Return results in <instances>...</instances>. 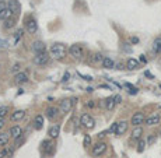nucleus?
I'll list each match as a JSON object with an SVG mask.
<instances>
[{
  "label": "nucleus",
  "instance_id": "nucleus-1",
  "mask_svg": "<svg viewBox=\"0 0 161 158\" xmlns=\"http://www.w3.org/2000/svg\"><path fill=\"white\" fill-rule=\"evenodd\" d=\"M67 52H69V50H67L66 45H63V43H53L49 49L51 57H53L55 60H62L63 57L67 55Z\"/></svg>",
  "mask_w": 161,
  "mask_h": 158
},
{
  "label": "nucleus",
  "instance_id": "nucleus-2",
  "mask_svg": "<svg viewBox=\"0 0 161 158\" xmlns=\"http://www.w3.org/2000/svg\"><path fill=\"white\" fill-rule=\"evenodd\" d=\"M77 101V98H65L59 104V111L60 113H69L73 108V104Z\"/></svg>",
  "mask_w": 161,
  "mask_h": 158
},
{
  "label": "nucleus",
  "instance_id": "nucleus-3",
  "mask_svg": "<svg viewBox=\"0 0 161 158\" xmlns=\"http://www.w3.org/2000/svg\"><path fill=\"white\" fill-rule=\"evenodd\" d=\"M80 123H81L83 127L88 129V130H91V129L95 127V120H94V118H92L90 113H83L81 116H80Z\"/></svg>",
  "mask_w": 161,
  "mask_h": 158
},
{
  "label": "nucleus",
  "instance_id": "nucleus-4",
  "mask_svg": "<svg viewBox=\"0 0 161 158\" xmlns=\"http://www.w3.org/2000/svg\"><path fill=\"white\" fill-rule=\"evenodd\" d=\"M107 143L105 141H98L95 143V144L92 145V150H91V154L92 157H99V155H102L104 152L107 151Z\"/></svg>",
  "mask_w": 161,
  "mask_h": 158
},
{
  "label": "nucleus",
  "instance_id": "nucleus-5",
  "mask_svg": "<svg viewBox=\"0 0 161 158\" xmlns=\"http://www.w3.org/2000/svg\"><path fill=\"white\" fill-rule=\"evenodd\" d=\"M69 55L73 57V59L76 60H80L83 57V55H84V52H83V48L80 45H77V43H74V45H70L69 48Z\"/></svg>",
  "mask_w": 161,
  "mask_h": 158
},
{
  "label": "nucleus",
  "instance_id": "nucleus-6",
  "mask_svg": "<svg viewBox=\"0 0 161 158\" xmlns=\"http://www.w3.org/2000/svg\"><path fill=\"white\" fill-rule=\"evenodd\" d=\"M49 59H51L49 53L42 52V53H38V55L34 56V63H35L36 66H45V64H48Z\"/></svg>",
  "mask_w": 161,
  "mask_h": 158
},
{
  "label": "nucleus",
  "instance_id": "nucleus-7",
  "mask_svg": "<svg viewBox=\"0 0 161 158\" xmlns=\"http://www.w3.org/2000/svg\"><path fill=\"white\" fill-rule=\"evenodd\" d=\"M31 50H32L35 55L46 52V45L42 42V41H34V42L31 43Z\"/></svg>",
  "mask_w": 161,
  "mask_h": 158
},
{
  "label": "nucleus",
  "instance_id": "nucleus-8",
  "mask_svg": "<svg viewBox=\"0 0 161 158\" xmlns=\"http://www.w3.org/2000/svg\"><path fill=\"white\" fill-rule=\"evenodd\" d=\"M144 122H146V116H144V113L143 112H136L135 115L132 116V120H130V123L133 126H140Z\"/></svg>",
  "mask_w": 161,
  "mask_h": 158
},
{
  "label": "nucleus",
  "instance_id": "nucleus-9",
  "mask_svg": "<svg viewBox=\"0 0 161 158\" xmlns=\"http://www.w3.org/2000/svg\"><path fill=\"white\" fill-rule=\"evenodd\" d=\"M25 31L28 34H35L36 31H38V24H36V21L34 20V18H28V20H27Z\"/></svg>",
  "mask_w": 161,
  "mask_h": 158
},
{
  "label": "nucleus",
  "instance_id": "nucleus-10",
  "mask_svg": "<svg viewBox=\"0 0 161 158\" xmlns=\"http://www.w3.org/2000/svg\"><path fill=\"white\" fill-rule=\"evenodd\" d=\"M24 116H25V111H23V109H17V111H14V112H11V122H20V120H23Z\"/></svg>",
  "mask_w": 161,
  "mask_h": 158
},
{
  "label": "nucleus",
  "instance_id": "nucleus-11",
  "mask_svg": "<svg viewBox=\"0 0 161 158\" xmlns=\"http://www.w3.org/2000/svg\"><path fill=\"white\" fill-rule=\"evenodd\" d=\"M14 81L17 84H25V83H28V74L25 72L17 73V74H14Z\"/></svg>",
  "mask_w": 161,
  "mask_h": 158
},
{
  "label": "nucleus",
  "instance_id": "nucleus-12",
  "mask_svg": "<svg viewBox=\"0 0 161 158\" xmlns=\"http://www.w3.org/2000/svg\"><path fill=\"white\" fill-rule=\"evenodd\" d=\"M128 126H129V123L126 122V120H122V122H118V127H116L115 134H116V136H122V134H125V133H126V130H128Z\"/></svg>",
  "mask_w": 161,
  "mask_h": 158
},
{
  "label": "nucleus",
  "instance_id": "nucleus-13",
  "mask_svg": "<svg viewBox=\"0 0 161 158\" xmlns=\"http://www.w3.org/2000/svg\"><path fill=\"white\" fill-rule=\"evenodd\" d=\"M160 120H161L160 115L155 113V115H151V116H148V118H146V125L147 126H155V125L160 123Z\"/></svg>",
  "mask_w": 161,
  "mask_h": 158
},
{
  "label": "nucleus",
  "instance_id": "nucleus-14",
  "mask_svg": "<svg viewBox=\"0 0 161 158\" xmlns=\"http://www.w3.org/2000/svg\"><path fill=\"white\" fill-rule=\"evenodd\" d=\"M51 138H58L60 134V126L59 125H53L49 127V132H48Z\"/></svg>",
  "mask_w": 161,
  "mask_h": 158
},
{
  "label": "nucleus",
  "instance_id": "nucleus-15",
  "mask_svg": "<svg viewBox=\"0 0 161 158\" xmlns=\"http://www.w3.org/2000/svg\"><path fill=\"white\" fill-rule=\"evenodd\" d=\"M10 134L13 138H17V137H20V136H23V127L18 125L16 126H11L10 127Z\"/></svg>",
  "mask_w": 161,
  "mask_h": 158
},
{
  "label": "nucleus",
  "instance_id": "nucleus-16",
  "mask_svg": "<svg viewBox=\"0 0 161 158\" xmlns=\"http://www.w3.org/2000/svg\"><path fill=\"white\" fill-rule=\"evenodd\" d=\"M7 7H9L14 14H18V13H20V10H21L20 3H18L17 0H9V6H7Z\"/></svg>",
  "mask_w": 161,
  "mask_h": 158
},
{
  "label": "nucleus",
  "instance_id": "nucleus-17",
  "mask_svg": "<svg viewBox=\"0 0 161 158\" xmlns=\"http://www.w3.org/2000/svg\"><path fill=\"white\" fill-rule=\"evenodd\" d=\"M59 108H56V106H49V108L46 109V116L49 119H55L58 118V115H59Z\"/></svg>",
  "mask_w": 161,
  "mask_h": 158
},
{
  "label": "nucleus",
  "instance_id": "nucleus-18",
  "mask_svg": "<svg viewBox=\"0 0 161 158\" xmlns=\"http://www.w3.org/2000/svg\"><path fill=\"white\" fill-rule=\"evenodd\" d=\"M126 67H128L129 70H137L139 67H140V63H139V60H136V59H133V57H130V59H128Z\"/></svg>",
  "mask_w": 161,
  "mask_h": 158
},
{
  "label": "nucleus",
  "instance_id": "nucleus-19",
  "mask_svg": "<svg viewBox=\"0 0 161 158\" xmlns=\"http://www.w3.org/2000/svg\"><path fill=\"white\" fill-rule=\"evenodd\" d=\"M141 136H143V127H140V126H135L133 132H132V138H133V140H140Z\"/></svg>",
  "mask_w": 161,
  "mask_h": 158
},
{
  "label": "nucleus",
  "instance_id": "nucleus-20",
  "mask_svg": "<svg viewBox=\"0 0 161 158\" xmlns=\"http://www.w3.org/2000/svg\"><path fill=\"white\" fill-rule=\"evenodd\" d=\"M102 67H104V69H114V67H115V62H114V60L111 59V57H104V60H102Z\"/></svg>",
  "mask_w": 161,
  "mask_h": 158
},
{
  "label": "nucleus",
  "instance_id": "nucleus-21",
  "mask_svg": "<svg viewBox=\"0 0 161 158\" xmlns=\"http://www.w3.org/2000/svg\"><path fill=\"white\" fill-rule=\"evenodd\" d=\"M13 16H14L13 11H11L9 7H6V9H4V10L0 13V20H4V21H6V20H9V18H11Z\"/></svg>",
  "mask_w": 161,
  "mask_h": 158
},
{
  "label": "nucleus",
  "instance_id": "nucleus-22",
  "mask_svg": "<svg viewBox=\"0 0 161 158\" xmlns=\"http://www.w3.org/2000/svg\"><path fill=\"white\" fill-rule=\"evenodd\" d=\"M23 35H24V30H23V28L17 30L16 32L13 34V43H14V45H17V43H18V41H21Z\"/></svg>",
  "mask_w": 161,
  "mask_h": 158
},
{
  "label": "nucleus",
  "instance_id": "nucleus-23",
  "mask_svg": "<svg viewBox=\"0 0 161 158\" xmlns=\"http://www.w3.org/2000/svg\"><path fill=\"white\" fill-rule=\"evenodd\" d=\"M11 134L10 133H6V132H0V145H6L10 140Z\"/></svg>",
  "mask_w": 161,
  "mask_h": 158
},
{
  "label": "nucleus",
  "instance_id": "nucleus-24",
  "mask_svg": "<svg viewBox=\"0 0 161 158\" xmlns=\"http://www.w3.org/2000/svg\"><path fill=\"white\" fill-rule=\"evenodd\" d=\"M153 52L154 53H160L161 52V35L157 36L153 42Z\"/></svg>",
  "mask_w": 161,
  "mask_h": 158
},
{
  "label": "nucleus",
  "instance_id": "nucleus-25",
  "mask_svg": "<svg viewBox=\"0 0 161 158\" xmlns=\"http://www.w3.org/2000/svg\"><path fill=\"white\" fill-rule=\"evenodd\" d=\"M43 126V116L42 115H36L34 119V127L35 129H42Z\"/></svg>",
  "mask_w": 161,
  "mask_h": 158
},
{
  "label": "nucleus",
  "instance_id": "nucleus-26",
  "mask_svg": "<svg viewBox=\"0 0 161 158\" xmlns=\"http://www.w3.org/2000/svg\"><path fill=\"white\" fill-rule=\"evenodd\" d=\"M116 102H115V97H111V98H107L105 99V108L108 111H112V109L115 108Z\"/></svg>",
  "mask_w": 161,
  "mask_h": 158
},
{
  "label": "nucleus",
  "instance_id": "nucleus-27",
  "mask_svg": "<svg viewBox=\"0 0 161 158\" xmlns=\"http://www.w3.org/2000/svg\"><path fill=\"white\" fill-rule=\"evenodd\" d=\"M14 25H16V20L11 17V18L6 20V23H4V30H10V28H13Z\"/></svg>",
  "mask_w": 161,
  "mask_h": 158
},
{
  "label": "nucleus",
  "instance_id": "nucleus-28",
  "mask_svg": "<svg viewBox=\"0 0 161 158\" xmlns=\"http://www.w3.org/2000/svg\"><path fill=\"white\" fill-rule=\"evenodd\" d=\"M125 87H126V88H129V90H128V92H129V94H133V95H135V94H137V92H139V90L136 88L135 86H132V84H129V83H125Z\"/></svg>",
  "mask_w": 161,
  "mask_h": 158
},
{
  "label": "nucleus",
  "instance_id": "nucleus-29",
  "mask_svg": "<svg viewBox=\"0 0 161 158\" xmlns=\"http://www.w3.org/2000/svg\"><path fill=\"white\" fill-rule=\"evenodd\" d=\"M7 115H9V106H0V119H4Z\"/></svg>",
  "mask_w": 161,
  "mask_h": 158
},
{
  "label": "nucleus",
  "instance_id": "nucleus-30",
  "mask_svg": "<svg viewBox=\"0 0 161 158\" xmlns=\"http://www.w3.org/2000/svg\"><path fill=\"white\" fill-rule=\"evenodd\" d=\"M102 60H104V56H102L101 53H95L92 56V62L94 63H102Z\"/></svg>",
  "mask_w": 161,
  "mask_h": 158
},
{
  "label": "nucleus",
  "instance_id": "nucleus-31",
  "mask_svg": "<svg viewBox=\"0 0 161 158\" xmlns=\"http://www.w3.org/2000/svg\"><path fill=\"white\" fill-rule=\"evenodd\" d=\"M11 72H13L14 74L20 73V72H21V64H20V63H14L13 67H11Z\"/></svg>",
  "mask_w": 161,
  "mask_h": 158
},
{
  "label": "nucleus",
  "instance_id": "nucleus-32",
  "mask_svg": "<svg viewBox=\"0 0 161 158\" xmlns=\"http://www.w3.org/2000/svg\"><path fill=\"white\" fill-rule=\"evenodd\" d=\"M24 140H25L24 134H23V136H20V137H17V138H16V147H20V145L24 143Z\"/></svg>",
  "mask_w": 161,
  "mask_h": 158
},
{
  "label": "nucleus",
  "instance_id": "nucleus-33",
  "mask_svg": "<svg viewBox=\"0 0 161 158\" xmlns=\"http://www.w3.org/2000/svg\"><path fill=\"white\" fill-rule=\"evenodd\" d=\"M144 145H146V141H144V140H140V141H139L137 151H139V152H143V151H144Z\"/></svg>",
  "mask_w": 161,
  "mask_h": 158
},
{
  "label": "nucleus",
  "instance_id": "nucleus-34",
  "mask_svg": "<svg viewBox=\"0 0 161 158\" xmlns=\"http://www.w3.org/2000/svg\"><path fill=\"white\" fill-rule=\"evenodd\" d=\"M155 140H157V136H155V134H150V136H148V138H147V144L151 145Z\"/></svg>",
  "mask_w": 161,
  "mask_h": 158
},
{
  "label": "nucleus",
  "instance_id": "nucleus-35",
  "mask_svg": "<svg viewBox=\"0 0 161 158\" xmlns=\"http://www.w3.org/2000/svg\"><path fill=\"white\" fill-rule=\"evenodd\" d=\"M116 127H118V122L114 123V125H112L111 127H109L108 130H107V133H115V132H116Z\"/></svg>",
  "mask_w": 161,
  "mask_h": 158
},
{
  "label": "nucleus",
  "instance_id": "nucleus-36",
  "mask_svg": "<svg viewBox=\"0 0 161 158\" xmlns=\"http://www.w3.org/2000/svg\"><path fill=\"white\" fill-rule=\"evenodd\" d=\"M84 145H86V147H88V145H91V137H90L88 134H87L86 137H84Z\"/></svg>",
  "mask_w": 161,
  "mask_h": 158
},
{
  "label": "nucleus",
  "instance_id": "nucleus-37",
  "mask_svg": "<svg viewBox=\"0 0 161 158\" xmlns=\"http://www.w3.org/2000/svg\"><path fill=\"white\" fill-rule=\"evenodd\" d=\"M6 7H7L6 2H3V0H0V13H2V11H3L4 9H6Z\"/></svg>",
  "mask_w": 161,
  "mask_h": 158
},
{
  "label": "nucleus",
  "instance_id": "nucleus-38",
  "mask_svg": "<svg viewBox=\"0 0 161 158\" xmlns=\"http://www.w3.org/2000/svg\"><path fill=\"white\" fill-rule=\"evenodd\" d=\"M114 97H115L116 105H118V104H121V102H122V97H121V95H114Z\"/></svg>",
  "mask_w": 161,
  "mask_h": 158
},
{
  "label": "nucleus",
  "instance_id": "nucleus-39",
  "mask_svg": "<svg viewBox=\"0 0 161 158\" xmlns=\"http://www.w3.org/2000/svg\"><path fill=\"white\" fill-rule=\"evenodd\" d=\"M130 43H139V38H137V36H132V38H130Z\"/></svg>",
  "mask_w": 161,
  "mask_h": 158
},
{
  "label": "nucleus",
  "instance_id": "nucleus-40",
  "mask_svg": "<svg viewBox=\"0 0 161 158\" xmlns=\"http://www.w3.org/2000/svg\"><path fill=\"white\" fill-rule=\"evenodd\" d=\"M87 106H88V108H94V106H95V102H94V101L91 99V101L87 102Z\"/></svg>",
  "mask_w": 161,
  "mask_h": 158
},
{
  "label": "nucleus",
  "instance_id": "nucleus-41",
  "mask_svg": "<svg viewBox=\"0 0 161 158\" xmlns=\"http://www.w3.org/2000/svg\"><path fill=\"white\" fill-rule=\"evenodd\" d=\"M9 152L11 154V151H7V150H4V151H0V158H4V155H7Z\"/></svg>",
  "mask_w": 161,
  "mask_h": 158
},
{
  "label": "nucleus",
  "instance_id": "nucleus-42",
  "mask_svg": "<svg viewBox=\"0 0 161 158\" xmlns=\"http://www.w3.org/2000/svg\"><path fill=\"white\" fill-rule=\"evenodd\" d=\"M139 60H140L141 63H147V59H146L144 55H140V57H139Z\"/></svg>",
  "mask_w": 161,
  "mask_h": 158
},
{
  "label": "nucleus",
  "instance_id": "nucleus-43",
  "mask_svg": "<svg viewBox=\"0 0 161 158\" xmlns=\"http://www.w3.org/2000/svg\"><path fill=\"white\" fill-rule=\"evenodd\" d=\"M4 126H6V120H4V119H0V130H2Z\"/></svg>",
  "mask_w": 161,
  "mask_h": 158
},
{
  "label": "nucleus",
  "instance_id": "nucleus-44",
  "mask_svg": "<svg viewBox=\"0 0 161 158\" xmlns=\"http://www.w3.org/2000/svg\"><path fill=\"white\" fill-rule=\"evenodd\" d=\"M80 76H81L84 80H87V81H91V80H92V77H91V76H83V74H80Z\"/></svg>",
  "mask_w": 161,
  "mask_h": 158
},
{
  "label": "nucleus",
  "instance_id": "nucleus-45",
  "mask_svg": "<svg viewBox=\"0 0 161 158\" xmlns=\"http://www.w3.org/2000/svg\"><path fill=\"white\" fill-rule=\"evenodd\" d=\"M69 77H70V74H69V73H66L65 76H63V81H67V80H69Z\"/></svg>",
  "mask_w": 161,
  "mask_h": 158
},
{
  "label": "nucleus",
  "instance_id": "nucleus-46",
  "mask_svg": "<svg viewBox=\"0 0 161 158\" xmlns=\"http://www.w3.org/2000/svg\"><path fill=\"white\" fill-rule=\"evenodd\" d=\"M144 76H147L148 79H154V77H153V74H151L150 72H146V73H144Z\"/></svg>",
  "mask_w": 161,
  "mask_h": 158
},
{
  "label": "nucleus",
  "instance_id": "nucleus-47",
  "mask_svg": "<svg viewBox=\"0 0 161 158\" xmlns=\"http://www.w3.org/2000/svg\"><path fill=\"white\" fill-rule=\"evenodd\" d=\"M99 87H101V88H107V90H111V87L105 86V84H101V86H99Z\"/></svg>",
  "mask_w": 161,
  "mask_h": 158
},
{
  "label": "nucleus",
  "instance_id": "nucleus-48",
  "mask_svg": "<svg viewBox=\"0 0 161 158\" xmlns=\"http://www.w3.org/2000/svg\"><path fill=\"white\" fill-rule=\"evenodd\" d=\"M160 134H161V132H160Z\"/></svg>",
  "mask_w": 161,
  "mask_h": 158
}]
</instances>
